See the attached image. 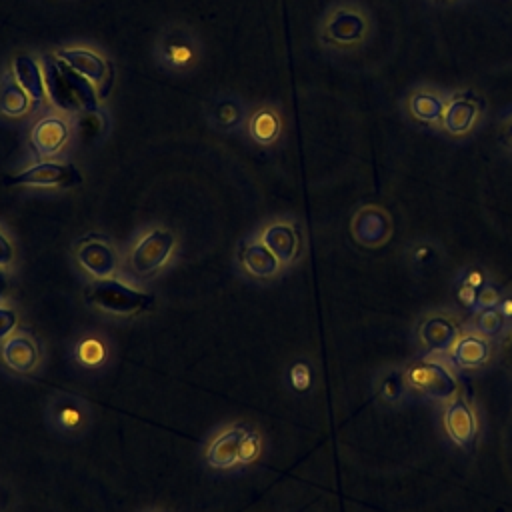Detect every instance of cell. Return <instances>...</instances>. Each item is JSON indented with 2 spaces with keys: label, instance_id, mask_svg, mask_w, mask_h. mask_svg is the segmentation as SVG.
<instances>
[{
  "label": "cell",
  "instance_id": "1",
  "mask_svg": "<svg viewBox=\"0 0 512 512\" xmlns=\"http://www.w3.org/2000/svg\"><path fill=\"white\" fill-rule=\"evenodd\" d=\"M374 30V16L366 4L358 0H338L322 12L316 38L328 52L354 54L370 44Z\"/></svg>",
  "mask_w": 512,
  "mask_h": 512
},
{
  "label": "cell",
  "instance_id": "2",
  "mask_svg": "<svg viewBox=\"0 0 512 512\" xmlns=\"http://www.w3.org/2000/svg\"><path fill=\"white\" fill-rule=\"evenodd\" d=\"M176 252V232L164 224H150L142 228L126 248L122 256L124 276L132 282L152 280L172 262Z\"/></svg>",
  "mask_w": 512,
  "mask_h": 512
},
{
  "label": "cell",
  "instance_id": "3",
  "mask_svg": "<svg viewBox=\"0 0 512 512\" xmlns=\"http://www.w3.org/2000/svg\"><path fill=\"white\" fill-rule=\"evenodd\" d=\"M152 58L164 74L188 76L204 60V42L190 24L168 22L154 38Z\"/></svg>",
  "mask_w": 512,
  "mask_h": 512
},
{
  "label": "cell",
  "instance_id": "4",
  "mask_svg": "<svg viewBox=\"0 0 512 512\" xmlns=\"http://www.w3.org/2000/svg\"><path fill=\"white\" fill-rule=\"evenodd\" d=\"M84 300L90 308L102 314L126 320L150 312L156 304V296L152 292L140 290L118 276L90 280L84 288Z\"/></svg>",
  "mask_w": 512,
  "mask_h": 512
},
{
  "label": "cell",
  "instance_id": "5",
  "mask_svg": "<svg viewBox=\"0 0 512 512\" xmlns=\"http://www.w3.org/2000/svg\"><path fill=\"white\" fill-rule=\"evenodd\" d=\"M94 414L86 398L74 392H54L44 406V424L52 436L78 442L92 430Z\"/></svg>",
  "mask_w": 512,
  "mask_h": 512
},
{
  "label": "cell",
  "instance_id": "6",
  "mask_svg": "<svg viewBox=\"0 0 512 512\" xmlns=\"http://www.w3.org/2000/svg\"><path fill=\"white\" fill-rule=\"evenodd\" d=\"M54 56L80 78H84L88 84H92L98 94V100H104L110 94L116 70L112 60L104 52L84 44H68L56 48Z\"/></svg>",
  "mask_w": 512,
  "mask_h": 512
},
{
  "label": "cell",
  "instance_id": "7",
  "mask_svg": "<svg viewBox=\"0 0 512 512\" xmlns=\"http://www.w3.org/2000/svg\"><path fill=\"white\" fill-rule=\"evenodd\" d=\"M74 136L72 120L68 114L54 110L40 114L28 130V152L38 160H58Z\"/></svg>",
  "mask_w": 512,
  "mask_h": 512
},
{
  "label": "cell",
  "instance_id": "8",
  "mask_svg": "<svg viewBox=\"0 0 512 512\" xmlns=\"http://www.w3.org/2000/svg\"><path fill=\"white\" fill-rule=\"evenodd\" d=\"M82 182V172L72 162L62 160H38L22 170L10 174L4 184L18 188H40L66 192Z\"/></svg>",
  "mask_w": 512,
  "mask_h": 512
},
{
  "label": "cell",
  "instance_id": "9",
  "mask_svg": "<svg viewBox=\"0 0 512 512\" xmlns=\"http://www.w3.org/2000/svg\"><path fill=\"white\" fill-rule=\"evenodd\" d=\"M72 258L78 268L90 276V280H102L118 276L122 268V258L114 242L104 234H84L72 244Z\"/></svg>",
  "mask_w": 512,
  "mask_h": 512
},
{
  "label": "cell",
  "instance_id": "10",
  "mask_svg": "<svg viewBox=\"0 0 512 512\" xmlns=\"http://www.w3.org/2000/svg\"><path fill=\"white\" fill-rule=\"evenodd\" d=\"M448 92L446 88H440L436 84H416L402 96V110L406 118L420 128L432 130L436 134L442 132V120L448 104Z\"/></svg>",
  "mask_w": 512,
  "mask_h": 512
},
{
  "label": "cell",
  "instance_id": "11",
  "mask_svg": "<svg viewBox=\"0 0 512 512\" xmlns=\"http://www.w3.org/2000/svg\"><path fill=\"white\" fill-rule=\"evenodd\" d=\"M256 236L280 260L284 270L292 268L304 252V232L296 218L274 216L260 224Z\"/></svg>",
  "mask_w": 512,
  "mask_h": 512
},
{
  "label": "cell",
  "instance_id": "12",
  "mask_svg": "<svg viewBox=\"0 0 512 512\" xmlns=\"http://www.w3.org/2000/svg\"><path fill=\"white\" fill-rule=\"evenodd\" d=\"M484 114L482 96L472 90H450L440 134L452 140H466L480 128Z\"/></svg>",
  "mask_w": 512,
  "mask_h": 512
},
{
  "label": "cell",
  "instance_id": "13",
  "mask_svg": "<svg viewBox=\"0 0 512 512\" xmlns=\"http://www.w3.org/2000/svg\"><path fill=\"white\" fill-rule=\"evenodd\" d=\"M404 376H406L408 390L412 394H418V396H424L430 400H446L448 402L458 392V384H456V378L452 376V372L430 358H422V360H416L410 366H406Z\"/></svg>",
  "mask_w": 512,
  "mask_h": 512
},
{
  "label": "cell",
  "instance_id": "14",
  "mask_svg": "<svg viewBox=\"0 0 512 512\" xmlns=\"http://www.w3.org/2000/svg\"><path fill=\"white\" fill-rule=\"evenodd\" d=\"M250 424L234 422L220 426L204 444V464L214 472H228L242 468V442Z\"/></svg>",
  "mask_w": 512,
  "mask_h": 512
},
{
  "label": "cell",
  "instance_id": "15",
  "mask_svg": "<svg viewBox=\"0 0 512 512\" xmlns=\"http://www.w3.org/2000/svg\"><path fill=\"white\" fill-rule=\"evenodd\" d=\"M0 362L18 376H30L42 364V346L32 332L18 328L0 342Z\"/></svg>",
  "mask_w": 512,
  "mask_h": 512
},
{
  "label": "cell",
  "instance_id": "16",
  "mask_svg": "<svg viewBox=\"0 0 512 512\" xmlns=\"http://www.w3.org/2000/svg\"><path fill=\"white\" fill-rule=\"evenodd\" d=\"M392 230L394 224L390 212L378 204L360 206L350 220L352 238L366 248L384 246L390 240Z\"/></svg>",
  "mask_w": 512,
  "mask_h": 512
},
{
  "label": "cell",
  "instance_id": "17",
  "mask_svg": "<svg viewBox=\"0 0 512 512\" xmlns=\"http://www.w3.org/2000/svg\"><path fill=\"white\" fill-rule=\"evenodd\" d=\"M248 112L250 108L236 92H216L204 108V118L214 132L236 134L244 130Z\"/></svg>",
  "mask_w": 512,
  "mask_h": 512
},
{
  "label": "cell",
  "instance_id": "18",
  "mask_svg": "<svg viewBox=\"0 0 512 512\" xmlns=\"http://www.w3.org/2000/svg\"><path fill=\"white\" fill-rule=\"evenodd\" d=\"M236 262L248 278L258 282L274 280L284 272V266L280 264V260L262 244L256 232L240 240L236 250Z\"/></svg>",
  "mask_w": 512,
  "mask_h": 512
},
{
  "label": "cell",
  "instance_id": "19",
  "mask_svg": "<svg viewBox=\"0 0 512 512\" xmlns=\"http://www.w3.org/2000/svg\"><path fill=\"white\" fill-rule=\"evenodd\" d=\"M284 126L286 124L280 106L272 102H260L250 108L242 132L252 144L260 148H272L282 140Z\"/></svg>",
  "mask_w": 512,
  "mask_h": 512
},
{
  "label": "cell",
  "instance_id": "20",
  "mask_svg": "<svg viewBox=\"0 0 512 512\" xmlns=\"http://www.w3.org/2000/svg\"><path fill=\"white\" fill-rule=\"evenodd\" d=\"M442 422H444V430L448 434V438L464 452H472L478 440V418L476 412L472 408V404L462 398V396H454L452 400H448L444 414H442Z\"/></svg>",
  "mask_w": 512,
  "mask_h": 512
},
{
  "label": "cell",
  "instance_id": "21",
  "mask_svg": "<svg viewBox=\"0 0 512 512\" xmlns=\"http://www.w3.org/2000/svg\"><path fill=\"white\" fill-rule=\"evenodd\" d=\"M418 338L424 344L426 352L442 354L452 350V346L460 338V330L450 316L442 312H432L420 320Z\"/></svg>",
  "mask_w": 512,
  "mask_h": 512
},
{
  "label": "cell",
  "instance_id": "22",
  "mask_svg": "<svg viewBox=\"0 0 512 512\" xmlns=\"http://www.w3.org/2000/svg\"><path fill=\"white\" fill-rule=\"evenodd\" d=\"M8 68H10L12 76L18 80V84L32 98L36 110L46 106V102H50L48 100V92H46V80H44L42 62L34 54L20 52V54L12 56Z\"/></svg>",
  "mask_w": 512,
  "mask_h": 512
},
{
  "label": "cell",
  "instance_id": "23",
  "mask_svg": "<svg viewBox=\"0 0 512 512\" xmlns=\"http://www.w3.org/2000/svg\"><path fill=\"white\" fill-rule=\"evenodd\" d=\"M110 342L102 332L86 330L78 334L70 346V356L84 370H100L110 360Z\"/></svg>",
  "mask_w": 512,
  "mask_h": 512
},
{
  "label": "cell",
  "instance_id": "24",
  "mask_svg": "<svg viewBox=\"0 0 512 512\" xmlns=\"http://www.w3.org/2000/svg\"><path fill=\"white\" fill-rule=\"evenodd\" d=\"M34 102L12 76L10 68L0 74V118L20 120L34 112Z\"/></svg>",
  "mask_w": 512,
  "mask_h": 512
},
{
  "label": "cell",
  "instance_id": "25",
  "mask_svg": "<svg viewBox=\"0 0 512 512\" xmlns=\"http://www.w3.org/2000/svg\"><path fill=\"white\" fill-rule=\"evenodd\" d=\"M490 358V342L482 334H460L450 350V360L464 370L482 368Z\"/></svg>",
  "mask_w": 512,
  "mask_h": 512
},
{
  "label": "cell",
  "instance_id": "26",
  "mask_svg": "<svg viewBox=\"0 0 512 512\" xmlns=\"http://www.w3.org/2000/svg\"><path fill=\"white\" fill-rule=\"evenodd\" d=\"M444 250L434 238H412L404 250V260L414 272H430L442 262Z\"/></svg>",
  "mask_w": 512,
  "mask_h": 512
},
{
  "label": "cell",
  "instance_id": "27",
  "mask_svg": "<svg viewBox=\"0 0 512 512\" xmlns=\"http://www.w3.org/2000/svg\"><path fill=\"white\" fill-rule=\"evenodd\" d=\"M376 394L388 406H396V404L404 402L406 396L410 394L404 370H400V368L382 370L376 380Z\"/></svg>",
  "mask_w": 512,
  "mask_h": 512
},
{
  "label": "cell",
  "instance_id": "28",
  "mask_svg": "<svg viewBox=\"0 0 512 512\" xmlns=\"http://www.w3.org/2000/svg\"><path fill=\"white\" fill-rule=\"evenodd\" d=\"M508 326L510 324L506 322V318L500 314L498 308H488V310L474 312V328H476L478 334H482L486 338L502 336Z\"/></svg>",
  "mask_w": 512,
  "mask_h": 512
},
{
  "label": "cell",
  "instance_id": "29",
  "mask_svg": "<svg viewBox=\"0 0 512 512\" xmlns=\"http://www.w3.org/2000/svg\"><path fill=\"white\" fill-rule=\"evenodd\" d=\"M288 382L296 392H306L312 386V368L308 362L298 360L290 366L288 372Z\"/></svg>",
  "mask_w": 512,
  "mask_h": 512
},
{
  "label": "cell",
  "instance_id": "30",
  "mask_svg": "<svg viewBox=\"0 0 512 512\" xmlns=\"http://www.w3.org/2000/svg\"><path fill=\"white\" fill-rule=\"evenodd\" d=\"M504 292H506L504 288H500L494 280H490L484 288L478 290V300H476L474 312H478V310H488V308H496L498 302H500V298L504 296Z\"/></svg>",
  "mask_w": 512,
  "mask_h": 512
},
{
  "label": "cell",
  "instance_id": "31",
  "mask_svg": "<svg viewBox=\"0 0 512 512\" xmlns=\"http://www.w3.org/2000/svg\"><path fill=\"white\" fill-rule=\"evenodd\" d=\"M458 278H462L464 282H468V284L474 286L476 290L484 288V286L492 280L490 272H488L484 266H480V264H470V266L462 268V270L458 272Z\"/></svg>",
  "mask_w": 512,
  "mask_h": 512
},
{
  "label": "cell",
  "instance_id": "32",
  "mask_svg": "<svg viewBox=\"0 0 512 512\" xmlns=\"http://www.w3.org/2000/svg\"><path fill=\"white\" fill-rule=\"evenodd\" d=\"M454 294H456V300L462 308L474 312L476 308V300H478V290L474 286H470L468 282H464L462 278L456 276L454 280Z\"/></svg>",
  "mask_w": 512,
  "mask_h": 512
},
{
  "label": "cell",
  "instance_id": "33",
  "mask_svg": "<svg viewBox=\"0 0 512 512\" xmlns=\"http://www.w3.org/2000/svg\"><path fill=\"white\" fill-rule=\"evenodd\" d=\"M18 330V314L6 302H0V342Z\"/></svg>",
  "mask_w": 512,
  "mask_h": 512
},
{
  "label": "cell",
  "instance_id": "34",
  "mask_svg": "<svg viewBox=\"0 0 512 512\" xmlns=\"http://www.w3.org/2000/svg\"><path fill=\"white\" fill-rule=\"evenodd\" d=\"M18 506V494L14 484L0 476V512H14V508Z\"/></svg>",
  "mask_w": 512,
  "mask_h": 512
},
{
  "label": "cell",
  "instance_id": "35",
  "mask_svg": "<svg viewBox=\"0 0 512 512\" xmlns=\"http://www.w3.org/2000/svg\"><path fill=\"white\" fill-rule=\"evenodd\" d=\"M16 260V248L10 236L0 228V268H10Z\"/></svg>",
  "mask_w": 512,
  "mask_h": 512
},
{
  "label": "cell",
  "instance_id": "36",
  "mask_svg": "<svg viewBox=\"0 0 512 512\" xmlns=\"http://www.w3.org/2000/svg\"><path fill=\"white\" fill-rule=\"evenodd\" d=\"M496 308H498L500 314L506 318V322L512 324V292H504V296L500 298V302H498Z\"/></svg>",
  "mask_w": 512,
  "mask_h": 512
},
{
  "label": "cell",
  "instance_id": "37",
  "mask_svg": "<svg viewBox=\"0 0 512 512\" xmlns=\"http://www.w3.org/2000/svg\"><path fill=\"white\" fill-rule=\"evenodd\" d=\"M10 292V278H8V270L0 268V302H6Z\"/></svg>",
  "mask_w": 512,
  "mask_h": 512
},
{
  "label": "cell",
  "instance_id": "38",
  "mask_svg": "<svg viewBox=\"0 0 512 512\" xmlns=\"http://www.w3.org/2000/svg\"><path fill=\"white\" fill-rule=\"evenodd\" d=\"M510 140H512V110L502 120V142L506 144Z\"/></svg>",
  "mask_w": 512,
  "mask_h": 512
},
{
  "label": "cell",
  "instance_id": "39",
  "mask_svg": "<svg viewBox=\"0 0 512 512\" xmlns=\"http://www.w3.org/2000/svg\"><path fill=\"white\" fill-rule=\"evenodd\" d=\"M432 2H436V4H454L458 0H432Z\"/></svg>",
  "mask_w": 512,
  "mask_h": 512
},
{
  "label": "cell",
  "instance_id": "40",
  "mask_svg": "<svg viewBox=\"0 0 512 512\" xmlns=\"http://www.w3.org/2000/svg\"><path fill=\"white\" fill-rule=\"evenodd\" d=\"M504 146H506V148H508V152H510V154H512V140H510V142H506V144H504Z\"/></svg>",
  "mask_w": 512,
  "mask_h": 512
},
{
  "label": "cell",
  "instance_id": "41",
  "mask_svg": "<svg viewBox=\"0 0 512 512\" xmlns=\"http://www.w3.org/2000/svg\"><path fill=\"white\" fill-rule=\"evenodd\" d=\"M148 512H162V510H148Z\"/></svg>",
  "mask_w": 512,
  "mask_h": 512
}]
</instances>
